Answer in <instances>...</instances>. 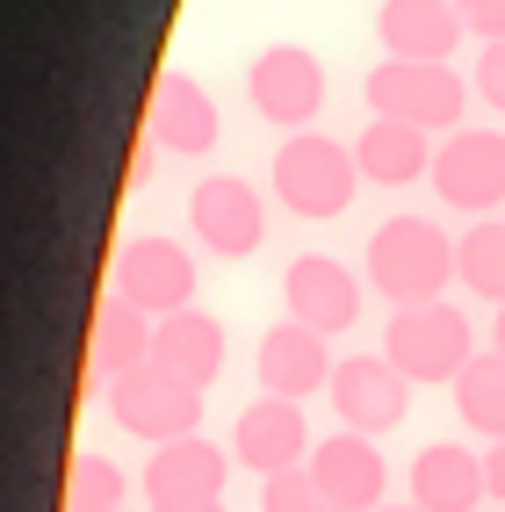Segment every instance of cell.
Returning a JSON list of instances; mask_svg holds the SVG:
<instances>
[{
	"label": "cell",
	"instance_id": "1",
	"mask_svg": "<svg viewBox=\"0 0 505 512\" xmlns=\"http://www.w3.org/2000/svg\"><path fill=\"white\" fill-rule=\"evenodd\" d=\"M368 289H376L390 311H412V303H441L455 289V238L433 217H390L368 231Z\"/></svg>",
	"mask_w": 505,
	"mask_h": 512
},
{
	"label": "cell",
	"instance_id": "2",
	"mask_svg": "<svg viewBox=\"0 0 505 512\" xmlns=\"http://www.w3.org/2000/svg\"><path fill=\"white\" fill-rule=\"evenodd\" d=\"M383 354H390V368L404 375L412 390H455V375L477 361L484 347H477V325H469V311L462 303H412V311H390V325H383Z\"/></svg>",
	"mask_w": 505,
	"mask_h": 512
},
{
	"label": "cell",
	"instance_id": "3",
	"mask_svg": "<svg viewBox=\"0 0 505 512\" xmlns=\"http://www.w3.org/2000/svg\"><path fill=\"white\" fill-rule=\"evenodd\" d=\"M267 181H275V202L303 224H332L354 202L361 188V159L354 145L325 138V130H289L275 145V166H267Z\"/></svg>",
	"mask_w": 505,
	"mask_h": 512
},
{
	"label": "cell",
	"instance_id": "4",
	"mask_svg": "<svg viewBox=\"0 0 505 512\" xmlns=\"http://www.w3.org/2000/svg\"><path fill=\"white\" fill-rule=\"evenodd\" d=\"M469 87L455 65H419V58H383L368 65L361 101L368 116H397V123H419V130H462L469 116Z\"/></svg>",
	"mask_w": 505,
	"mask_h": 512
},
{
	"label": "cell",
	"instance_id": "5",
	"mask_svg": "<svg viewBox=\"0 0 505 512\" xmlns=\"http://www.w3.org/2000/svg\"><path fill=\"white\" fill-rule=\"evenodd\" d=\"M101 296H123L130 311L145 318H174V311H195V253L166 231H145V238H123L116 260H109V289Z\"/></svg>",
	"mask_w": 505,
	"mask_h": 512
},
{
	"label": "cell",
	"instance_id": "6",
	"mask_svg": "<svg viewBox=\"0 0 505 512\" xmlns=\"http://www.w3.org/2000/svg\"><path fill=\"white\" fill-rule=\"evenodd\" d=\"M109 419L145 440V448H166V440H195L202 433V390L159 375L152 361L130 368V375H109Z\"/></svg>",
	"mask_w": 505,
	"mask_h": 512
},
{
	"label": "cell",
	"instance_id": "7",
	"mask_svg": "<svg viewBox=\"0 0 505 512\" xmlns=\"http://www.w3.org/2000/svg\"><path fill=\"white\" fill-rule=\"evenodd\" d=\"M188 231L217 260H253L267 246V202L246 174H202L188 188Z\"/></svg>",
	"mask_w": 505,
	"mask_h": 512
},
{
	"label": "cell",
	"instance_id": "8",
	"mask_svg": "<svg viewBox=\"0 0 505 512\" xmlns=\"http://www.w3.org/2000/svg\"><path fill=\"white\" fill-rule=\"evenodd\" d=\"M426 181L462 217H505V130H448Z\"/></svg>",
	"mask_w": 505,
	"mask_h": 512
},
{
	"label": "cell",
	"instance_id": "9",
	"mask_svg": "<svg viewBox=\"0 0 505 512\" xmlns=\"http://www.w3.org/2000/svg\"><path fill=\"white\" fill-rule=\"evenodd\" d=\"M246 101L275 130H311L318 109H325V58L303 51V44H267L246 65Z\"/></svg>",
	"mask_w": 505,
	"mask_h": 512
},
{
	"label": "cell",
	"instance_id": "10",
	"mask_svg": "<svg viewBox=\"0 0 505 512\" xmlns=\"http://www.w3.org/2000/svg\"><path fill=\"white\" fill-rule=\"evenodd\" d=\"M282 311L296 325L340 339V332L361 325V275H354L347 260H332V253H296L282 267Z\"/></svg>",
	"mask_w": 505,
	"mask_h": 512
},
{
	"label": "cell",
	"instance_id": "11",
	"mask_svg": "<svg viewBox=\"0 0 505 512\" xmlns=\"http://www.w3.org/2000/svg\"><path fill=\"white\" fill-rule=\"evenodd\" d=\"M325 397H332V412H340V426L368 433V440H383L390 426H404V412H412V383L390 368V354H340Z\"/></svg>",
	"mask_w": 505,
	"mask_h": 512
},
{
	"label": "cell",
	"instance_id": "12",
	"mask_svg": "<svg viewBox=\"0 0 505 512\" xmlns=\"http://www.w3.org/2000/svg\"><path fill=\"white\" fill-rule=\"evenodd\" d=\"M311 419H303V404L296 397H253L246 412H239V426H231V462L239 469H253L260 484L267 476H282V469H303L311 462Z\"/></svg>",
	"mask_w": 505,
	"mask_h": 512
},
{
	"label": "cell",
	"instance_id": "13",
	"mask_svg": "<svg viewBox=\"0 0 505 512\" xmlns=\"http://www.w3.org/2000/svg\"><path fill=\"white\" fill-rule=\"evenodd\" d=\"M231 462L217 440H166V448H152V462L138 469V491H145V512L152 505H210V498H224V484H231Z\"/></svg>",
	"mask_w": 505,
	"mask_h": 512
},
{
	"label": "cell",
	"instance_id": "14",
	"mask_svg": "<svg viewBox=\"0 0 505 512\" xmlns=\"http://www.w3.org/2000/svg\"><path fill=\"white\" fill-rule=\"evenodd\" d=\"M145 130L159 138V152H181V159H210L224 138V116H217V94L188 80V73H159L152 101H145Z\"/></svg>",
	"mask_w": 505,
	"mask_h": 512
},
{
	"label": "cell",
	"instance_id": "15",
	"mask_svg": "<svg viewBox=\"0 0 505 512\" xmlns=\"http://www.w3.org/2000/svg\"><path fill=\"white\" fill-rule=\"evenodd\" d=\"M332 339L325 332H311V325H296V318H282V325H267L260 332V347H253V375H260V390L267 397H318V390H332Z\"/></svg>",
	"mask_w": 505,
	"mask_h": 512
},
{
	"label": "cell",
	"instance_id": "16",
	"mask_svg": "<svg viewBox=\"0 0 505 512\" xmlns=\"http://www.w3.org/2000/svg\"><path fill=\"white\" fill-rule=\"evenodd\" d=\"M318 476V491L332 498V505H347V512H376V505H390V462H383V448L368 433H325L318 448H311V462H303Z\"/></svg>",
	"mask_w": 505,
	"mask_h": 512
},
{
	"label": "cell",
	"instance_id": "17",
	"mask_svg": "<svg viewBox=\"0 0 505 512\" xmlns=\"http://www.w3.org/2000/svg\"><path fill=\"white\" fill-rule=\"evenodd\" d=\"M469 37L455 0H383L376 8V44L383 58H419V65H448L455 44Z\"/></svg>",
	"mask_w": 505,
	"mask_h": 512
},
{
	"label": "cell",
	"instance_id": "18",
	"mask_svg": "<svg viewBox=\"0 0 505 512\" xmlns=\"http://www.w3.org/2000/svg\"><path fill=\"white\" fill-rule=\"evenodd\" d=\"M412 505L419 512H484L491 484H484V455L462 448V440H426L412 455Z\"/></svg>",
	"mask_w": 505,
	"mask_h": 512
},
{
	"label": "cell",
	"instance_id": "19",
	"mask_svg": "<svg viewBox=\"0 0 505 512\" xmlns=\"http://www.w3.org/2000/svg\"><path fill=\"white\" fill-rule=\"evenodd\" d=\"M224 354H231V339H224V325L210 311H174L152 332V368L188 383V390H210L224 375Z\"/></svg>",
	"mask_w": 505,
	"mask_h": 512
},
{
	"label": "cell",
	"instance_id": "20",
	"mask_svg": "<svg viewBox=\"0 0 505 512\" xmlns=\"http://www.w3.org/2000/svg\"><path fill=\"white\" fill-rule=\"evenodd\" d=\"M433 130L419 123H397V116H368L361 123V138H354V159H361V181H376V188H412L433 174V152L441 145H426Z\"/></svg>",
	"mask_w": 505,
	"mask_h": 512
},
{
	"label": "cell",
	"instance_id": "21",
	"mask_svg": "<svg viewBox=\"0 0 505 512\" xmlns=\"http://www.w3.org/2000/svg\"><path fill=\"white\" fill-rule=\"evenodd\" d=\"M152 332H159V318L130 311L123 296H101V303H94L87 354H94L101 375H130V368H145V361H152Z\"/></svg>",
	"mask_w": 505,
	"mask_h": 512
},
{
	"label": "cell",
	"instance_id": "22",
	"mask_svg": "<svg viewBox=\"0 0 505 512\" xmlns=\"http://www.w3.org/2000/svg\"><path fill=\"white\" fill-rule=\"evenodd\" d=\"M455 289L505 311V217H477L455 238Z\"/></svg>",
	"mask_w": 505,
	"mask_h": 512
},
{
	"label": "cell",
	"instance_id": "23",
	"mask_svg": "<svg viewBox=\"0 0 505 512\" xmlns=\"http://www.w3.org/2000/svg\"><path fill=\"white\" fill-rule=\"evenodd\" d=\"M455 412L469 433H484V440H505V354H477L462 375H455Z\"/></svg>",
	"mask_w": 505,
	"mask_h": 512
},
{
	"label": "cell",
	"instance_id": "24",
	"mask_svg": "<svg viewBox=\"0 0 505 512\" xmlns=\"http://www.w3.org/2000/svg\"><path fill=\"white\" fill-rule=\"evenodd\" d=\"M123 498H130V476L109 455H73L65 462L58 512H123Z\"/></svg>",
	"mask_w": 505,
	"mask_h": 512
},
{
	"label": "cell",
	"instance_id": "25",
	"mask_svg": "<svg viewBox=\"0 0 505 512\" xmlns=\"http://www.w3.org/2000/svg\"><path fill=\"white\" fill-rule=\"evenodd\" d=\"M260 512H347V505H332L311 469H282L260 484Z\"/></svg>",
	"mask_w": 505,
	"mask_h": 512
},
{
	"label": "cell",
	"instance_id": "26",
	"mask_svg": "<svg viewBox=\"0 0 505 512\" xmlns=\"http://www.w3.org/2000/svg\"><path fill=\"white\" fill-rule=\"evenodd\" d=\"M469 87L484 94V109L505 116V44H484V51H477V73H469Z\"/></svg>",
	"mask_w": 505,
	"mask_h": 512
},
{
	"label": "cell",
	"instance_id": "27",
	"mask_svg": "<svg viewBox=\"0 0 505 512\" xmlns=\"http://www.w3.org/2000/svg\"><path fill=\"white\" fill-rule=\"evenodd\" d=\"M462 8V29L477 44H505V0H455Z\"/></svg>",
	"mask_w": 505,
	"mask_h": 512
},
{
	"label": "cell",
	"instance_id": "28",
	"mask_svg": "<svg viewBox=\"0 0 505 512\" xmlns=\"http://www.w3.org/2000/svg\"><path fill=\"white\" fill-rule=\"evenodd\" d=\"M152 159H159V138L138 130V138H130V159H123V188H145L152 181Z\"/></svg>",
	"mask_w": 505,
	"mask_h": 512
},
{
	"label": "cell",
	"instance_id": "29",
	"mask_svg": "<svg viewBox=\"0 0 505 512\" xmlns=\"http://www.w3.org/2000/svg\"><path fill=\"white\" fill-rule=\"evenodd\" d=\"M484 484H491V498L505 505V440H484Z\"/></svg>",
	"mask_w": 505,
	"mask_h": 512
},
{
	"label": "cell",
	"instance_id": "30",
	"mask_svg": "<svg viewBox=\"0 0 505 512\" xmlns=\"http://www.w3.org/2000/svg\"><path fill=\"white\" fill-rule=\"evenodd\" d=\"M152 512H224V498H210V505H152Z\"/></svg>",
	"mask_w": 505,
	"mask_h": 512
},
{
	"label": "cell",
	"instance_id": "31",
	"mask_svg": "<svg viewBox=\"0 0 505 512\" xmlns=\"http://www.w3.org/2000/svg\"><path fill=\"white\" fill-rule=\"evenodd\" d=\"M491 354H505V311L491 318Z\"/></svg>",
	"mask_w": 505,
	"mask_h": 512
},
{
	"label": "cell",
	"instance_id": "32",
	"mask_svg": "<svg viewBox=\"0 0 505 512\" xmlns=\"http://www.w3.org/2000/svg\"><path fill=\"white\" fill-rule=\"evenodd\" d=\"M376 512H419V505H412V498H404V505H376Z\"/></svg>",
	"mask_w": 505,
	"mask_h": 512
},
{
	"label": "cell",
	"instance_id": "33",
	"mask_svg": "<svg viewBox=\"0 0 505 512\" xmlns=\"http://www.w3.org/2000/svg\"><path fill=\"white\" fill-rule=\"evenodd\" d=\"M123 512H130V505H123Z\"/></svg>",
	"mask_w": 505,
	"mask_h": 512
}]
</instances>
